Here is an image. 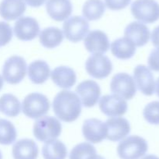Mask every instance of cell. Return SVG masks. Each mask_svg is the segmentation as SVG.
Returning a JSON list of instances; mask_svg holds the SVG:
<instances>
[{
  "mask_svg": "<svg viewBox=\"0 0 159 159\" xmlns=\"http://www.w3.org/2000/svg\"><path fill=\"white\" fill-rule=\"evenodd\" d=\"M49 99L44 94L37 92L30 93L25 97L22 103V112L28 118H40L50 110Z\"/></svg>",
  "mask_w": 159,
  "mask_h": 159,
  "instance_id": "277c9868",
  "label": "cell"
},
{
  "mask_svg": "<svg viewBox=\"0 0 159 159\" xmlns=\"http://www.w3.org/2000/svg\"><path fill=\"white\" fill-rule=\"evenodd\" d=\"M99 107L101 112L108 117L124 115L128 109L126 100L115 94H107L99 99Z\"/></svg>",
  "mask_w": 159,
  "mask_h": 159,
  "instance_id": "7c38bea8",
  "label": "cell"
},
{
  "mask_svg": "<svg viewBox=\"0 0 159 159\" xmlns=\"http://www.w3.org/2000/svg\"><path fill=\"white\" fill-rule=\"evenodd\" d=\"M40 30L38 21L31 17H21L17 19L13 28L16 37L23 41L35 39L40 34Z\"/></svg>",
  "mask_w": 159,
  "mask_h": 159,
  "instance_id": "8fae6325",
  "label": "cell"
},
{
  "mask_svg": "<svg viewBox=\"0 0 159 159\" xmlns=\"http://www.w3.org/2000/svg\"><path fill=\"white\" fill-rule=\"evenodd\" d=\"M143 115L146 121L152 125H159V101L148 103L144 107Z\"/></svg>",
  "mask_w": 159,
  "mask_h": 159,
  "instance_id": "f546056e",
  "label": "cell"
},
{
  "mask_svg": "<svg viewBox=\"0 0 159 159\" xmlns=\"http://www.w3.org/2000/svg\"><path fill=\"white\" fill-rule=\"evenodd\" d=\"M106 5L102 0H87L82 7V15L89 21L98 20L104 15Z\"/></svg>",
  "mask_w": 159,
  "mask_h": 159,
  "instance_id": "4316f807",
  "label": "cell"
},
{
  "mask_svg": "<svg viewBox=\"0 0 159 159\" xmlns=\"http://www.w3.org/2000/svg\"><path fill=\"white\" fill-rule=\"evenodd\" d=\"M124 37L130 39L136 47H142L151 37L149 28L140 21L131 22L124 30Z\"/></svg>",
  "mask_w": 159,
  "mask_h": 159,
  "instance_id": "e0dca14e",
  "label": "cell"
},
{
  "mask_svg": "<svg viewBox=\"0 0 159 159\" xmlns=\"http://www.w3.org/2000/svg\"><path fill=\"white\" fill-rule=\"evenodd\" d=\"M130 11L133 17L143 23H153L159 20V4L155 0H135Z\"/></svg>",
  "mask_w": 159,
  "mask_h": 159,
  "instance_id": "8992f818",
  "label": "cell"
},
{
  "mask_svg": "<svg viewBox=\"0 0 159 159\" xmlns=\"http://www.w3.org/2000/svg\"><path fill=\"white\" fill-rule=\"evenodd\" d=\"M38 146L32 139H21L12 146V154L14 159H37Z\"/></svg>",
  "mask_w": 159,
  "mask_h": 159,
  "instance_id": "ffe728a7",
  "label": "cell"
},
{
  "mask_svg": "<svg viewBox=\"0 0 159 159\" xmlns=\"http://www.w3.org/2000/svg\"><path fill=\"white\" fill-rule=\"evenodd\" d=\"M142 159H159V157L155 154H148V155L144 156Z\"/></svg>",
  "mask_w": 159,
  "mask_h": 159,
  "instance_id": "d590c367",
  "label": "cell"
},
{
  "mask_svg": "<svg viewBox=\"0 0 159 159\" xmlns=\"http://www.w3.org/2000/svg\"><path fill=\"white\" fill-rule=\"evenodd\" d=\"M136 48L134 44L126 37L116 39L110 45L112 54L116 59L121 60L131 59L136 53Z\"/></svg>",
  "mask_w": 159,
  "mask_h": 159,
  "instance_id": "7402d4cb",
  "label": "cell"
},
{
  "mask_svg": "<svg viewBox=\"0 0 159 159\" xmlns=\"http://www.w3.org/2000/svg\"><path fill=\"white\" fill-rule=\"evenodd\" d=\"M27 70L26 62L20 55H12L8 58L3 64L2 73L6 83L16 85L25 78Z\"/></svg>",
  "mask_w": 159,
  "mask_h": 159,
  "instance_id": "5b68a950",
  "label": "cell"
},
{
  "mask_svg": "<svg viewBox=\"0 0 159 159\" xmlns=\"http://www.w3.org/2000/svg\"><path fill=\"white\" fill-rule=\"evenodd\" d=\"M3 84H4V80H3L2 76V75H0V90L2 89Z\"/></svg>",
  "mask_w": 159,
  "mask_h": 159,
  "instance_id": "74e56055",
  "label": "cell"
},
{
  "mask_svg": "<svg viewBox=\"0 0 159 159\" xmlns=\"http://www.w3.org/2000/svg\"><path fill=\"white\" fill-rule=\"evenodd\" d=\"M62 126L57 118L53 116H43L34 123L33 132L39 141L46 142L56 140L61 135Z\"/></svg>",
  "mask_w": 159,
  "mask_h": 159,
  "instance_id": "3957f363",
  "label": "cell"
},
{
  "mask_svg": "<svg viewBox=\"0 0 159 159\" xmlns=\"http://www.w3.org/2000/svg\"><path fill=\"white\" fill-rule=\"evenodd\" d=\"M134 80L138 90L146 96H152L155 90L154 75L150 69L144 65H138L134 70Z\"/></svg>",
  "mask_w": 159,
  "mask_h": 159,
  "instance_id": "4fadbf2b",
  "label": "cell"
},
{
  "mask_svg": "<svg viewBox=\"0 0 159 159\" xmlns=\"http://www.w3.org/2000/svg\"><path fill=\"white\" fill-rule=\"evenodd\" d=\"M0 111L8 117L18 116L22 111L20 100L12 94H4L0 97Z\"/></svg>",
  "mask_w": 159,
  "mask_h": 159,
  "instance_id": "484cf974",
  "label": "cell"
},
{
  "mask_svg": "<svg viewBox=\"0 0 159 159\" xmlns=\"http://www.w3.org/2000/svg\"><path fill=\"white\" fill-rule=\"evenodd\" d=\"M98 159H105V158H104V157H102V156L99 155V156H98Z\"/></svg>",
  "mask_w": 159,
  "mask_h": 159,
  "instance_id": "f35d334b",
  "label": "cell"
},
{
  "mask_svg": "<svg viewBox=\"0 0 159 159\" xmlns=\"http://www.w3.org/2000/svg\"><path fill=\"white\" fill-rule=\"evenodd\" d=\"M112 94L124 100H130L135 96L137 87L133 76L127 73H119L112 77L110 84Z\"/></svg>",
  "mask_w": 159,
  "mask_h": 159,
  "instance_id": "ba28073f",
  "label": "cell"
},
{
  "mask_svg": "<svg viewBox=\"0 0 159 159\" xmlns=\"http://www.w3.org/2000/svg\"><path fill=\"white\" fill-rule=\"evenodd\" d=\"M84 45L92 54H104L110 48L108 36L100 30H94L87 34L84 38Z\"/></svg>",
  "mask_w": 159,
  "mask_h": 159,
  "instance_id": "9a60e30c",
  "label": "cell"
},
{
  "mask_svg": "<svg viewBox=\"0 0 159 159\" xmlns=\"http://www.w3.org/2000/svg\"><path fill=\"white\" fill-rule=\"evenodd\" d=\"M47 0H24L25 3L33 8L40 7L42 5L46 2Z\"/></svg>",
  "mask_w": 159,
  "mask_h": 159,
  "instance_id": "e575fe53",
  "label": "cell"
},
{
  "mask_svg": "<svg viewBox=\"0 0 159 159\" xmlns=\"http://www.w3.org/2000/svg\"><path fill=\"white\" fill-rule=\"evenodd\" d=\"M75 94L80 99L82 105L85 108H92L100 99L101 89L96 81L85 80L77 86Z\"/></svg>",
  "mask_w": 159,
  "mask_h": 159,
  "instance_id": "30bf717a",
  "label": "cell"
},
{
  "mask_svg": "<svg viewBox=\"0 0 159 159\" xmlns=\"http://www.w3.org/2000/svg\"><path fill=\"white\" fill-rule=\"evenodd\" d=\"M148 64L150 70L159 72V48H156L151 51L148 59Z\"/></svg>",
  "mask_w": 159,
  "mask_h": 159,
  "instance_id": "d6a6232c",
  "label": "cell"
},
{
  "mask_svg": "<svg viewBox=\"0 0 159 159\" xmlns=\"http://www.w3.org/2000/svg\"><path fill=\"white\" fill-rule=\"evenodd\" d=\"M28 77L34 84H43L51 76V68L43 60H36L28 66Z\"/></svg>",
  "mask_w": 159,
  "mask_h": 159,
  "instance_id": "603a6c76",
  "label": "cell"
},
{
  "mask_svg": "<svg viewBox=\"0 0 159 159\" xmlns=\"http://www.w3.org/2000/svg\"><path fill=\"white\" fill-rule=\"evenodd\" d=\"M151 39H152V42L154 46L159 48V26L154 28L151 34Z\"/></svg>",
  "mask_w": 159,
  "mask_h": 159,
  "instance_id": "836d02e7",
  "label": "cell"
},
{
  "mask_svg": "<svg viewBox=\"0 0 159 159\" xmlns=\"http://www.w3.org/2000/svg\"><path fill=\"white\" fill-rule=\"evenodd\" d=\"M12 29L5 21H0V47L8 45L12 39Z\"/></svg>",
  "mask_w": 159,
  "mask_h": 159,
  "instance_id": "4dcf8cb0",
  "label": "cell"
},
{
  "mask_svg": "<svg viewBox=\"0 0 159 159\" xmlns=\"http://www.w3.org/2000/svg\"><path fill=\"white\" fill-rule=\"evenodd\" d=\"M89 31V23L81 16H74L65 20L63 23L64 36L69 41L77 43L83 40Z\"/></svg>",
  "mask_w": 159,
  "mask_h": 159,
  "instance_id": "52a82bcc",
  "label": "cell"
},
{
  "mask_svg": "<svg viewBox=\"0 0 159 159\" xmlns=\"http://www.w3.org/2000/svg\"><path fill=\"white\" fill-rule=\"evenodd\" d=\"M63 31L56 26H49L42 30L39 34V40L44 48L48 49L57 48L64 40Z\"/></svg>",
  "mask_w": 159,
  "mask_h": 159,
  "instance_id": "cb8c5ba5",
  "label": "cell"
},
{
  "mask_svg": "<svg viewBox=\"0 0 159 159\" xmlns=\"http://www.w3.org/2000/svg\"><path fill=\"white\" fill-rule=\"evenodd\" d=\"M26 9L24 0H2L0 17L5 20L12 21L21 17Z\"/></svg>",
  "mask_w": 159,
  "mask_h": 159,
  "instance_id": "44dd1931",
  "label": "cell"
},
{
  "mask_svg": "<svg viewBox=\"0 0 159 159\" xmlns=\"http://www.w3.org/2000/svg\"><path fill=\"white\" fill-rule=\"evenodd\" d=\"M68 150L63 142L53 140L46 142L42 147V155L44 159H65Z\"/></svg>",
  "mask_w": 159,
  "mask_h": 159,
  "instance_id": "d4e9b609",
  "label": "cell"
},
{
  "mask_svg": "<svg viewBox=\"0 0 159 159\" xmlns=\"http://www.w3.org/2000/svg\"><path fill=\"white\" fill-rule=\"evenodd\" d=\"M54 113L58 119L65 123L77 120L82 113V103L75 92L68 90L60 91L52 102Z\"/></svg>",
  "mask_w": 159,
  "mask_h": 159,
  "instance_id": "6da1fadb",
  "label": "cell"
},
{
  "mask_svg": "<svg viewBox=\"0 0 159 159\" xmlns=\"http://www.w3.org/2000/svg\"><path fill=\"white\" fill-rule=\"evenodd\" d=\"M97 151L92 143L82 142L71 149L69 159H98Z\"/></svg>",
  "mask_w": 159,
  "mask_h": 159,
  "instance_id": "83f0119b",
  "label": "cell"
},
{
  "mask_svg": "<svg viewBox=\"0 0 159 159\" xmlns=\"http://www.w3.org/2000/svg\"><path fill=\"white\" fill-rule=\"evenodd\" d=\"M131 0H105L106 7L113 11H119L125 9L130 5Z\"/></svg>",
  "mask_w": 159,
  "mask_h": 159,
  "instance_id": "1f68e13d",
  "label": "cell"
},
{
  "mask_svg": "<svg viewBox=\"0 0 159 159\" xmlns=\"http://www.w3.org/2000/svg\"><path fill=\"white\" fill-rule=\"evenodd\" d=\"M85 67L89 76L98 80L108 77L113 71V63L103 54L91 55L87 59Z\"/></svg>",
  "mask_w": 159,
  "mask_h": 159,
  "instance_id": "9c48e42d",
  "label": "cell"
},
{
  "mask_svg": "<svg viewBox=\"0 0 159 159\" xmlns=\"http://www.w3.org/2000/svg\"><path fill=\"white\" fill-rule=\"evenodd\" d=\"M148 149L145 139L138 135H132L120 140L116 151L120 159H140L144 157Z\"/></svg>",
  "mask_w": 159,
  "mask_h": 159,
  "instance_id": "7a4b0ae2",
  "label": "cell"
},
{
  "mask_svg": "<svg viewBox=\"0 0 159 159\" xmlns=\"http://www.w3.org/2000/svg\"><path fill=\"white\" fill-rule=\"evenodd\" d=\"M0 159H2V154L1 151H0Z\"/></svg>",
  "mask_w": 159,
  "mask_h": 159,
  "instance_id": "ab89813d",
  "label": "cell"
},
{
  "mask_svg": "<svg viewBox=\"0 0 159 159\" xmlns=\"http://www.w3.org/2000/svg\"><path fill=\"white\" fill-rule=\"evenodd\" d=\"M155 92H156L157 95H158V97L159 98V77L158 78V80H157L156 83H155Z\"/></svg>",
  "mask_w": 159,
  "mask_h": 159,
  "instance_id": "8d00e7d4",
  "label": "cell"
},
{
  "mask_svg": "<svg viewBox=\"0 0 159 159\" xmlns=\"http://www.w3.org/2000/svg\"><path fill=\"white\" fill-rule=\"evenodd\" d=\"M107 139L113 142L123 140L130 132V124L124 117H111L106 121Z\"/></svg>",
  "mask_w": 159,
  "mask_h": 159,
  "instance_id": "2e32d148",
  "label": "cell"
},
{
  "mask_svg": "<svg viewBox=\"0 0 159 159\" xmlns=\"http://www.w3.org/2000/svg\"><path fill=\"white\" fill-rule=\"evenodd\" d=\"M51 77L55 85L65 90L72 87L77 80L75 70L66 65H61L54 68L51 72Z\"/></svg>",
  "mask_w": 159,
  "mask_h": 159,
  "instance_id": "d6986e66",
  "label": "cell"
},
{
  "mask_svg": "<svg viewBox=\"0 0 159 159\" xmlns=\"http://www.w3.org/2000/svg\"><path fill=\"white\" fill-rule=\"evenodd\" d=\"M46 10L52 20L61 22L69 18L73 6L71 0H47Z\"/></svg>",
  "mask_w": 159,
  "mask_h": 159,
  "instance_id": "ac0fdd59",
  "label": "cell"
},
{
  "mask_svg": "<svg viewBox=\"0 0 159 159\" xmlns=\"http://www.w3.org/2000/svg\"><path fill=\"white\" fill-rule=\"evenodd\" d=\"M82 134L90 143H99L107 139V129L106 123L96 118L85 120L82 125Z\"/></svg>",
  "mask_w": 159,
  "mask_h": 159,
  "instance_id": "5bb4252c",
  "label": "cell"
},
{
  "mask_svg": "<svg viewBox=\"0 0 159 159\" xmlns=\"http://www.w3.org/2000/svg\"><path fill=\"white\" fill-rule=\"evenodd\" d=\"M17 131L10 121L0 118V144L10 145L16 141Z\"/></svg>",
  "mask_w": 159,
  "mask_h": 159,
  "instance_id": "f1b7e54d",
  "label": "cell"
}]
</instances>
